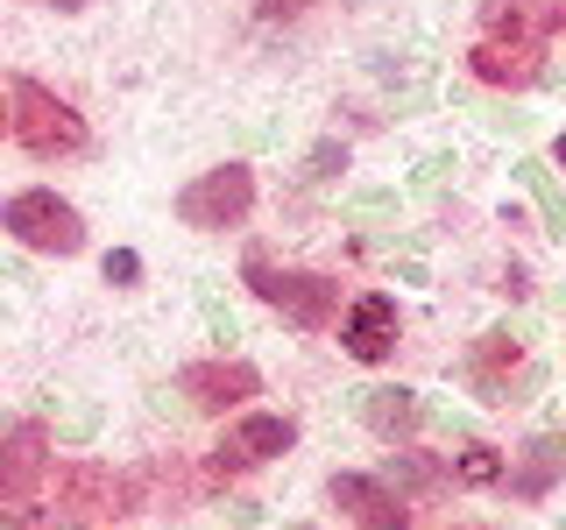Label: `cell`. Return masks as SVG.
I'll return each mask as SVG.
<instances>
[{"label": "cell", "mask_w": 566, "mask_h": 530, "mask_svg": "<svg viewBox=\"0 0 566 530\" xmlns=\"http://www.w3.org/2000/svg\"><path fill=\"white\" fill-rule=\"evenodd\" d=\"M559 467H566V446H559V438H538V446H524V459L510 467V495L538 502V495L559 481Z\"/></svg>", "instance_id": "cell-13"}, {"label": "cell", "mask_w": 566, "mask_h": 530, "mask_svg": "<svg viewBox=\"0 0 566 530\" xmlns=\"http://www.w3.org/2000/svg\"><path fill=\"white\" fill-rule=\"evenodd\" d=\"M566 22V0H489V35H503V43H545Z\"/></svg>", "instance_id": "cell-12"}, {"label": "cell", "mask_w": 566, "mask_h": 530, "mask_svg": "<svg viewBox=\"0 0 566 530\" xmlns=\"http://www.w3.org/2000/svg\"><path fill=\"white\" fill-rule=\"evenodd\" d=\"M177 389L191 396V411H234V403H248L262 389V375L248 361H191L177 375Z\"/></svg>", "instance_id": "cell-7"}, {"label": "cell", "mask_w": 566, "mask_h": 530, "mask_svg": "<svg viewBox=\"0 0 566 530\" xmlns=\"http://www.w3.org/2000/svg\"><path fill=\"white\" fill-rule=\"evenodd\" d=\"M291 446H297V424L291 417H241V424H227V438L212 446V474L234 481V474L270 467V459L291 453Z\"/></svg>", "instance_id": "cell-6"}, {"label": "cell", "mask_w": 566, "mask_h": 530, "mask_svg": "<svg viewBox=\"0 0 566 530\" xmlns=\"http://www.w3.org/2000/svg\"><path fill=\"white\" fill-rule=\"evenodd\" d=\"M340 340H347L354 361H389V347H397V305H389L382 290L354 297V305H347V326H340Z\"/></svg>", "instance_id": "cell-10"}, {"label": "cell", "mask_w": 566, "mask_h": 530, "mask_svg": "<svg viewBox=\"0 0 566 530\" xmlns=\"http://www.w3.org/2000/svg\"><path fill=\"white\" fill-rule=\"evenodd\" d=\"M106 276H120V283H128V276H142V262L128 255V247H120V255H106Z\"/></svg>", "instance_id": "cell-18"}, {"label": "cell", "mask_w": 566, "mask_h": 530, "mask_svg": "<svg viewBox=\"0 0 566 530\" xmlns=\"http://www.w3.org/2000/svg\"><path fill=\"white\" fill-rule=\"evenodd\" d=\"M8 226H14L22 247H43V255H78V247H85V220L57 199V191H14V199H8Z\"/></svg>", "instance_id": "cell-4"}, {"label": "cell", "mask_w": 566, "mask_h": 530, "mask_svg": "<svg viewBox=\"0 0 566 530\" xmlns=\"http://www.w3.org/2000/svg\"><path fill=\"white\" fill-rule=\"evenodd\" d=\"M8 128L14 141H22L29 156H71V149H85V120L71 114V99H57L50 85H35V78H8Z\"/></svg>", "instance_id": "cell-1"}, {"label": "cell", "mask_w": 566, "mask_h": 530, "mask_svg": "<svg viewBox=\"0 0 566 530\" xmlns=\"http://www.w3.org/2000/svg\"><path fill=\"white\" fill-rule=\"evenodd\" d=\"M361 417L376 424L382 438H411L424 411H418V396H411V389H368V396H361Z\"/></svg>", "instance_id": "cell-14"}, {"label": "cell", "mask_w": 566, "mask_h": 530, "mask_svg": "<svg viewBox=\"0 0 566 530\" xmlns=\"http://www.w3.org/2000/svg\"><path fill=\"white\" fill-rule=\"evenodd\" d=\"M43 446H50L43 424H14L8 432V453H0V495H8V509H29L35 481H43V459H50Z\"/></svg>", "instance_id": "cell-9"}, {"label": "cell", "mask_w": 566, "mask_h": 530, "mask_svg": "<svg viewBox=\"0 0 566 530\" xmlns=\"http://www.w3.org/2000/svg\"><path fill=\"white\" fill-rule=\"evenodd\" d=\"M460 481H468V488H489V481H503V459H495L489 446H468V453H460Z\"/></svg>", "instance_id": "cell-16"}, {"label": "cell", "mask_w": 566, "mask_h": 530, "mask_svg": "<svg viewBox=\"0 0 566 530\" xmlns=\"http://www.w3.org/2000/svg\"><path fill=\"white\" fill-rule=\"evenodd\" d=\"M503 375H517V347H510L503 332H489V340L474 347V389H489V396H495Z\"/></svg>", "instance_id": "cell-15"}, {"label": "cell", "mask_w": 566, "mask_h": 530, "mask_svg": "<svg viewBox=\"0 0 566 530\" xmlns=\"http://www.w3.org/2000/svg\"><path fill=\"white\" fill-rule=\"evenodd\" d=\"M468 64H474L482 85H531L545 71V43H503V35H482Z\"/></svg>", "instance_id": "cell-11"}, {"label": "cell", "mask_w": 566, "mask_h": 530, "mask_svg": "<svg viewBox=\"0 0 566 530\" xmlns=\"http://www.w3.org/2000/svg\"><path fill=\"white\" fill-rule=\"evenodd\" d=\"M255 8H262V14H270V22H276V14H305L312 0H255Z\"/></svg>", "instance_id": "cell-19"}, {"label": "cell", "mask_w": 566, "mask_h": 530, "mask_svg": "<svg viewBox=\"0 0 566 530\" xmlns=\"http://www.w3.org/2000/svg\"><path fill=\"white\" fill-rule=\"evenodd\" d=\"M397 467H403V481H411V488H447V467L424 459V453H397Z\"/></svg>", "instance_id": "cell-17"}, {"label": "cell", "mask_w": 566, "mask_h": 530, "mask_svg": "<svg viewBox=\"0 0 566 530\" xmlns=\"http://www.w3.org/2000/svg\"><path fill=\"white\" fill-rule=\"evenodd\" d=\"M50 8H85V0H50Z\"/></svg>", "instance_id": "cell-20"}, {"label": "cell", "mask_w": 566, "mask_h": 530, "mask_svg": "<svg viewBox=\"0 0 566 530\" xmlns=\"http://www.w3.org/2000/svg\"><path fill=\"white\" fill-rule=\"evenodd\" d=\"M333 502H340L361 530H411L403 495H389L376 474H333Z\"/></svg>", "instance_id": "cell-8"}, {"label": "cell", "mask_w": 566, "mask_h": 530, "mask_svg": "<svg viewBox=\"0 0 566 530\" xmlns=\"http://www.w3.org/2000/svg\"><path fill=\"white\" fill-rule=\"evenodd\" d=\"M248 290L262 297L270 311H283L291 326H305V332H326L333 318H340V283L333 276H312V269H270L262 255H248Z\"/></svg>", "instance_id": "cell-2"}, {"label": "cell", "mask_w": 566, "mask_h": 530, "mask_svg": "<svg viewBox=\"0 0 566 530\" xmlns=\"http://www.w3.org/2000/svg\"><path fill=\"white\" fill-rule=\"evenodd\" d=\"M57 495L85 517H135L142 509V474H114L99 459H64L57 467Z\"/></svg>", "instance_id": "cell-5"}, {"label": "cell", "mask_w": 566, "mask_h": 530, "mask_svg": "<svg viewBox=\"0 0 566 530\" xmlns=\"http://www.w3.org/2000/svg\"><path fill=\"white\" fill-rule=\"evenodd\" d=\"M248 205H255V170L248 163H220L206 177H191L185 191H177V220L199 226V234H220V226H241Z\"/></svg>", "instance_id": "cell-3"}, {"label": "cell", "mask_w": 566, "mask_h": 530, "mask_svg": "<svg viewBox=\"0 0 566 530\" xmlns=\"http://www.w3.org/2000/svg\"><path fill=\"white\" fill-rule=\"evenodd\" d=\"M559 163H566V135H559Z\"/></svg>", "instance_id": "cell-21"}]
</instances>
